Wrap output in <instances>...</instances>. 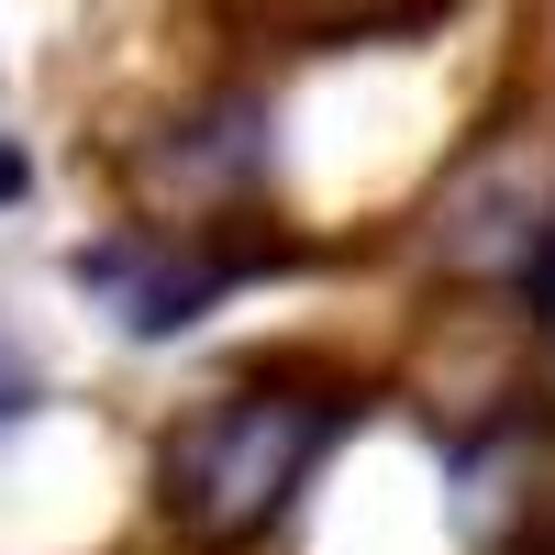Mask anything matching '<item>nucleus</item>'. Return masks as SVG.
I'll return each mask as SVG.
<instances>
[{"mask_svg":"<svg viewBox=\"0 0 555 555\" xmlns=\"http://www.w3.org/2000/svg\"><path fill=\"white\" fill-rule=\"evenodd\" d=\"M334 434H345V400L311 389V378L222 389V400H201L190 423L167 434L156 500H167V522L190 533L201 555H234V544H256V533L300 500V478L322 467V444H334Z\"/></svg>","mask_w":555,"mask_h":555,"instance_id":"nucleus-1","label":"nucleus"},{"mask_svg":"<svg viewBox=\"0 0 555 555\" xmlns=\"http://www.w3.org/2000/svg\"><path fill=\"white\" fill-rule=\"evenodd\" d=\"M23 411H34V366L0 345V434H23Z\"/></svg>","mask_w":555,"mask_h":555,"instance_id":"nucleus-2","label":"nucleus"},{"mask_svg":"<svg viewBox=\"0 0 555 555\" xmlns=\"http://www.w3.org/2000/svg\"><path fill=\"white\" fill-rule=\"evenodd\" d=\"M289 12H378V0H289Z\"/></svg>","mask_w":555,"mask_h":555,"instance_id":"nucleus-3","label":"nucleus"},{"mask_svg":"<svg viewBox=\"0 0 555 555\" xmlns=\"http://www.w3.org/2000/svg\"><path fill=\"white\" fill-rule=\"evenodd\" d=\"M544 322H555V234H544Z\"/></svg>","mask_w":555,"mask_h":555,"instance_id":"nucleus-4","label":"nucleus"}]
</instances>
